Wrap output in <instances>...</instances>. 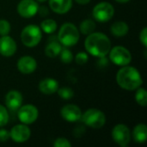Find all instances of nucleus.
<instances>
[{"label":"nucleus","instance_id":"nucleus-1","mask_svg":"<svg viewBox=\"0 0 147 147\" xmlns=\"http://www.w3.org/2000/svg\"><path fill=\"white\" fill-rule=\"evenodd\" d=\"M85 50L95 57L107 56L111 49V41L103 33L93 32L84 40Z\"/></svg>","mask_w":147,"mask_h":147},{"label":"nucleus","instance_id":"nucleus-2","mask_svg":"<svg viewBox=\"0 0 147 147\" xmlns=\"http://www.w3.org/2000/svg\"><path fill=\"white\" fill-rule=\"evenodd\" d=\"M117 84L123 90L133 91L141 87L143 84V78L140 71L134 66L125 65L116 73Z\"/></svg>","mask_w":147,"mask_h":147},{"label":"nucleus","instance_id":"nucleus-3","mask_svg":"<svg viewBox=\"0 0 147 147\" xmlns=\"http://www.w3.org/2000/svg\"><path fill=\"white\" fill-rule=\"evenodd\" d=\"M79 37L80 34L78 28L71 22L64 23L60 27L57 36L59 42L66 47L75 46L78 42Z\"/></svg>","mask_w":147,"mask_h":147},{"label":"nucleus","instance_id":"nucleus-4","mask_svg":"<svg viewBox=\"0 0 147 147\" xmlns=\"http://www.w3.org/2000/svg\"><path fill=\"white\" fill-rule=\"evenodd\" d=\"M21 41L27 47H34L41 40L42 31L40 28L34 24L26 26L21 32Z\"/></svg>","mask_w":147,"mask_h":147},{"label":"nucleus","instance_id":"nucleus-5","mask_svg":"<svg viewBox=\"0 0 147 147\" xmlns=\"http://www.w3.org/2000/svg\"><path fill=\"white\" fill-rule=\"evenodd\" d=\"M81 120L85 126L94 129L102 128L107 121L105 114L97 109H87L84 114H82Z\"/></svg>","mask_w":147,"mask_h":147},{"label":"nucleus","instance_id":"nucleus-6","mask_svg":"<svg viewBox=\"0 0 147 147\" xmlns=\"http://www.w3.org/2000/svg\"><path fill=\"white\" fill-rule=\"evenodd\" d=\"M109 60L118 66H125L131 63L132 54L130 51L122 46H115L111 47L109 53Z\"/></svg>","mask_w":147,"mask_h":147},{"label":"nucleus","instance_id":"nucleus-7","mask_svg":"<svg viewBox=\"0 0 147 147\" xmlns=\"http://www.w3.org/2000/svg\"><path fill=\"white\" fill-rule=\"evenodd\" d=\"M115 15V8L109 2H100L95 5L92 16L96 22H106L110 21Z\"/></svg>","mask_w":147,"mask_h":147},{"label":"nucleus","instance_id":"nucleus-8","mask_svg":"<svg viewBox=\"0 0 147 147\" xmlns=\"http://www.w3.org/2000/svg\"><path fill=\"white\" fill-rule=\"evenodd\" d=\"M17 118L21 123L25 125H30L35 122L39 117V110L33 104L22 105L16 110Z\"/></svg>","mask_w":147,"mask_h":147},{"label":"nucleus","instance_id":"nucleus-9","mask_svg":"<svg viewBox=\"0 0 147 147\" xmlns=\"http://www.w3.org/2000/svg\"><path fill=\"white\" fill-rule=\"evenodd\" d=\"M111 136L113 140L120 146H127L131 141V132L127 126L125 124L115 125L111 132Z\"/></svg>","mask_w":147,"mask_h":147},{"label":"nucleus","instance_id":"nucleus-10","mask_svg":"<svg viewBox=\"0 0 147 147\" xmlns=\"http://www.w3.org/2000/svg\"><path fill=\"white\" fill-rule=\"evenodd\" d=\"M17 12L23 18H31L38 13L39 3L35 0H21L17 4Z\"/></svg>","mask_w":147,"mask_h":147},{"label":"nucleus","instance_id":"nucleus-11","mask_svg":"<svg viewBox=\"0 0 147 147\" xmlns=\"http://www.w3.org/2000/svg\"><path fill=\"white\" fill-rule=\"evenodd\" d=\"M31 136V130L25 124H18L14 126L9 132V138L16 143H24L29 140Z\"/></svg>","mask_w":147,"mask_h":147},{"label":"nucleus","instance_id":"nucleus-12","mask_svg":"<svg viewBox=\"0 0 147 147\" xmlns=\"http://www.w3.org/2000/svg\"><path fill=\"white\" fill-rule=\"evenodd\" d=\"M82 114L80 108L71 103L65 105L60 110L61 117L68 122H77L80 121Z\"/></svg>","mask_w":147,"mask_h":147},{"label":"nucleus","instance_id":"nucleus-13","mask_svg":"<svg viewBox=\"0 0 147 147\" xmlns=\"http://www.w3.org/2000/svg\"><path fill=\"white\" fill-rule=\"evenodd\" d=\"M17 50V45L15 40L8 35L0 37V54L3 57L13 56Z\"/></svg>","mask_w":147,"mask_h":147},{"label":"nucleus","instance_id":"nucleus-14","mask_svg":"<svg viewBox=\"0 0 147 147\" xmlns=\"http://www.w3.org/2000/svg\"><path fill=\"white\" fill-rule=\"evenodd\" d=\"M18 71L22 74H31L37 68V61L34 58L29 55L21 57L16 64Z\"/></svg>","mask_w":147,"mask_h":147},{"label":"nucleus","instance_id":"nucleus-15","mask_svg":"<svg viewBox=\"0 0 147 147\" xmlns=\"http://www.w3.org/2000/svg\"><path fill=\"white\" fill-rule=\"evenodd\" d=\"M23 102L22 95L16 90H9L5 96V105L10 111H16Z\"/></svg>","mask_w":147,"mask_h":147},{"label":"nucleus","instance_id":"nucleus-16","mask_svg":"<svg viewBox=\"0 0 147 147\" xmlns=\"http://www.w3.org/2000/svg\"><path fill=\"white\" fill-rule=\"evenodd\" d=\"M50 9L59 15L67 13L72 7V0H48Z\"/></svg>","mask_w":147,"mask_h":147},{"label":"nucleus","instance_id":"nucleus-17","mask_svg":"<svg viewBox=\"0 0 147 147\" xmlns=\"http://www.w3.org/2000/svg\"><path fill=\"white\" fill-rule=\"evenodd\" d=\"M59 89V82L52 78H46L39 84V90L44 95H53Z\"/></svg>","mask_w":147,"mask_h":147},{"label":"nucleus","instance_id":"nucleus-18","mask_svg":"<svg viewBox=\"0 0 147 147\" xmlns=\"http://www.w3.org/2000/svg\"><path fill=\"white\" fill-rule=\"evenodd\" d=\"M131 135L134 138V140L138 144H144L147 140V127L144 123H140L136 125L133 130Z\"/></svg>","mask_w":147,"mask_h":147},{"label":"nucleus","instance_id":"nucleus-19","mask_svg":"<svg viewBox=\"0 0 147 147\" xmlns=\"http://www.w3.org/2000/svg\"><path fill=\"white\" fill-rule=\"evenodd\" d=\"M61 49H62V47H61V44L59 42L58 38L56 39L50 38L49 42L45 47V54L48 58H55L59 54Z\"/></svg>","mask_w":147,"mask_h":147},{"label":"nucleus","instance_id":"nucleus-20","mask_svg":"<svg viewBox=\"0 0 147 147\" xmlns=\"http://www.w3.org/2000/svg\"><path fill=\"white\" fill-rule=\"evenodd\" d=\"M128 31H129V26L127 25V22L123 21L115 22L110 27L111 34L117 38L124 37L125 35L127 34Z\"/></svg>","mask_w":147,"mask_h":147},{"label":"nucleus","instance_id":"nucleus-21","mask_svg":"<svg viewBox=\"0 0 147 147\" xmlns=\"http://www.w3.org/2000/svg\"><path fill=\"white\" fill-rule=\"evenodd\" d=\"M40 28L42 32L48 34H53L57 30L58 24H57L55 20L48 18V19H45L44 21H42L40 22Z\"/></svg>","mask_w":147,"mask_h":147},{"label":"nucleus","instance_id":"nucleus-22","mask_svg":"<svg viewBox=\"0 0 147 147\" xmlns=\"http://www.w3.org/2000/svg\"><path fill=\"white\" fill-rule=\"evenodd\" d=\"M96 27V25L94 21H92L91 19H85L80 23L79 31L84 35H89L95 31Z\"/></svg>","mask_w":147,"mask_h":147},{"label":"nucleus","instance_id":"nucleus-23","mask_svg":"<svg viewBox=\"0 0 147 147\" xmlns=\"http://www.w3.org/2000/svg\"><path fill=\"white\" fill-rule=\"evenodd\" d=\"M135 100H136V102L145 108L146 107L147 104V93L146 89L142 88V87H140L136 90V93H135Z\"/></svg>","mask_w":147,"mask_h":147},{"label":"nucleus","instance_id":"nucleus-24","mask_svg":"<svg viewBox=\"0 0 147 147\" xmlns=\"http://www.w3.org/2000/svg\"><path fill=\"white\" fill-rule=\"evenodd\" d=\"M59 55H60V60L64 64H70V63H71V61L74 59L72 53L66 47H62V49L59 53Z\"/></svg>","mask_w":147,"mask_h":147},{"label":"nucleus","instance_id":"nucleus-25","mask_svg":"<svg viewBox=\"0 0 147 147\" xmlns=\"http://www.w3.org/2000/svg\"><path fill=\"white\" fill-rule=\"evenodd\" d=\"M58 95L59 97H61L63 100H70L74 96V91L69 87H62L59 88L58 90Z\"/></svg>","mask_w":147,"mask_h":147},{"label":"nucleus","instance_id":"nucleus-26","mask_svg":"<svg viewBox=\"0 0 147 147\" xmlns=\"http://www.w3.org/2000/svg\"><path fill=\"white\" fill-rule=\"evenodd\" d=\"M9 115L6 107L0 104V127L6 126L9 122Z\"/></svg>","mask_w":147,"mask_h":147},{"label":"nucleus","instance_id":"nucleus-27","mask_svg":"<svg viewBox=\"0 0 147 147\" xmlns=\"http://www.w3.org/2000/svg\"><path fill=\"white\" fill-rule=\"evenodd\" d=\"M11 29V26L10 23L4 19H1L0 20V35L3 36V35H8L10 32Z\"/></svg>","mask_w":147,"mask_h":147},{"label":"nucleus","instance_id":"nucleus-28","mask_svg":"<svg viewBox=\"0 0 147 147\" xmlns=\"http://www.w3.org/2000/svg\"><path fill=\"white\" fill-rule=\"evenodd\" d=\"M74 59H75V61H76V63L78 65H85L88 62L89 56H88V54L85 52H80V53L76 54Z\"/></svg>","mask_w":147,"mask_h":147},{"label":"nucleus","instance_id":"nucleus-29","mask_svg":"<svg viewBox=\"0 0 147 147\" xmlns=\"http://www.w3.org/2000/svg\"><path fill=\"white\" fill-rule=\"evenodd\" d=\"M53 146L54 147H71V142L65 139V138H58L54 140L53 143Z\"/></svg>","mask_w":147,"mask_h":147},{"label":"nucleus","instance_id":"nucleus-30","mask_svg":"<svg viewBox=\"0 0 147 147\" xmlns=\"http://www.w3.org/2000/svg\"><path fill=\"white\" fill-rule=\"evenodd\" d=\"M140 40L141 44L146 48L147 47V28L145 27L140 33Z\"/></svg>","mask_w":147,"mask_h":147},{"label":"nucleus","instance_id":"nucleus-31","mask_svg":"<svg viewBox=\"0 0 147 147\" xmlns=\"http://www.w3.org/2000/svg\"><path fill=\"white\" fill-rule=\"evenodd\" d=\"M109 63V59H108L106 56L98 57V59H97V62H96V64L98 65V66L101 67V68H103V67L108 66Z\"/></svg>","mask_w":147,"mask_h":147},{"label":"nucleus","instance_id":"nucleus-32","mask_svg":"<svg viewBox=\"0 0 147 147\" xmlns=\"http://www.w3.org/2000/svg\"><path fill=\"white\" fill-rule=\"evenodd\" d=\"M9 139V132L4 128L0 129V142H6Z\"/></svg>","mask_w":147,"mask_h":147},{"label":"nucleus","instance_id":"nucleus-33","mask_svg":"<svg viewBox=\"0 0 147 147\" xmlns=\"http://www.w3.org/2000/svg\"><path fill=\"white\" fill-rule=\"evenodd\" d=\"M38 13L40 16L42 17H45L48 15L49 11H48V9L46 7V6H39V9H38Z\"/></svg>","mask_w":147,"mask_h":147},{"label":"nucleus","instance_id":"nucleus-34","mask_svg":"<svg viewBox=\"0 0 147 147\" xmlns=\"http://www.w3.org/2000/svg\"><path fill=\"white\" fill-rule=\"evenodd\" d=\"M76 3H78V4H81V5H85V4H88L90 0H75Z\"/></svg>","mask_w":147,"mask_h":147},{"label":"nucleus","instance_id":"nucleus-35","mask_svg":"<svg viewBox=\"0 0 147 147\" xmlns=\"http://www.w3.org/2000/svg\"><path fill=\"white\" fill-rule=\"evenodd\" d=\"M115 2H117V3H128L130 0H115Z\"/></svg>","mask_w":147,"mask_h":147},{"label":"nucleus","instance_id":"nucleus-36","mask_svg":"<svg viewBox=\"0 0 147 147\" xmlns=\"http://www.w3.org/2000/svg\"><path fill=\"white\" fill-rule=\"evenodd\" d=\"M35 1H37L38 3H44V2H46L47 0H35Z\"/></svg>","mask_w":147,"mask_h":147}]
</instances>
